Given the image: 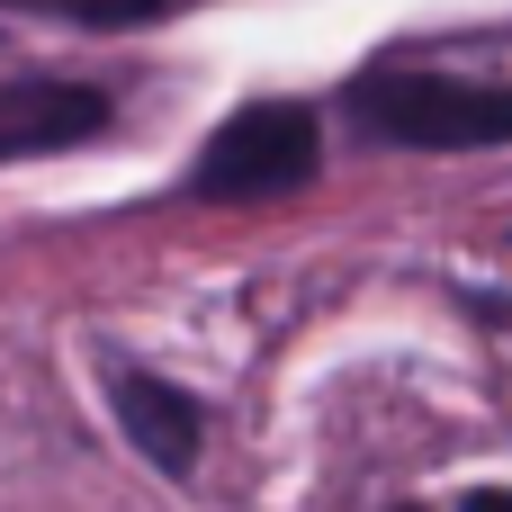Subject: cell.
I'll use <instances>...</instances> for the list:
<instances>
[{
	"mask_svg": "<svg viewBox=\"0 0 512 512\" xmlns=\"http://www.w3.org/2000/svg\"><path fill=\"white\" fill-rule=\"evenodd\" d=\"M351 117L378 144L405 153H477L512 144V90L504 81H468V72H423V63H378L351 81Z\"/></svg>",
	"mask_w": 512,
	"mask_h": 512,
	"instance_id": "6da1fadb",
	"label": "cell"
},
{
	"mask_svg": "<svg viewBox=\"0 0 512 512\" xmlns=\"http://www.w3.org/2000/svg\"><path fill=\"white\" fill-rule=\"evenodd\" d=\"M315 162H324L315 108H297V99H252V108H234V117L207 135V153H198L189 189H198V198H216V207H261V198L306 189V180H315Z\"/></svg>",
	"mask_w": 512,
	"mask_h": 512,
	"instance_id": "7a4b0ae2",
	"label": "cell"
},
{
	"mask_svg": "<svg viewBox=\"0 0 512 512\" xmlns=\"http://www.w3.org/2000/svg\"><path fill=\"white\" fill-rule=\"evenodd\" d=\"M99 126H108V90H90V81H9L0 90V162L72 153Z\"/></svg>",
	"mask_w": 512,
	"mask_h": 512,
	"instance_id": "3957f363",
	"label": "cell"
},
{
	"mask_svg": "<svg viewBox=\"0 0 512 512\" xmlns=\"http://www.w3.org/2000/svg\"><path fill=\"white\" fill-rule=\"evenodd\" d=\"M117 423H126V441L162 468V477H189L198 468V441H207V405L198 396H180L171 378H144V369H126L117 378Z\"/></svg>",
	"mask_w": 512,
	"mask_h": 512,
	"instance_id": "277c9868",
	"label": "cell"
},
{
	"mask_svg": "<svg viewBox=\"0 0 512 512\" xmlns=\"http://www.w3.org/2000/svg\"><path fill=\"white\" fill-rule=\"evenodd\" d=\"M9 9H36V18H72V27H153V18H171L180 0H9Z\"/></svg>",
	"mask_w": 512,
	"mask_h": 512,
	"instance_id": "5b68a950",
	"label": "cell"
},
{
	"mask_svg": "<svg viewBox=\"0 0 512 512\" xmlns=\"http://www.w3.org/2000/svg\"><path fill=\"white\" fill-rule=\"evenodd\" d=\"M459 512H512V495H504V486H477V495H468Z\"/></svg>",
	"mask_w": 512,
	"mask_h": 512,
	"instance_id": "8992f818",
	"label": "cell"
}]
</instances>
